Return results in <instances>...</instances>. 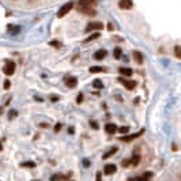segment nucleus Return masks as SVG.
<instances>
[{
	"label": "nucleus",
	"instance_id": "nucleus-1",
	"mask_svg": "<svg viewBox=\"0 0 181 181\" xmlns=\"http://www.w3.org/2000/svg\"><path fill=\"white\" fill-rule=\"evenodd\" d=\"M95 6H97V0H79L78 11L80 12L82 10H86V8H94Z\"/></svg>",
	"mask_w": 181,
	"mask_h": 181
},
{
	"label": "nucleus",
	"instance_id": "nucleus-2",
	"mask_svg": "<svg viewBox=\"0 0 181 181\" xmlns=\"http://www.w3.org/2000/svg\"><path fill=\"white\" fill-rule=\"evenodd\" d=\"M72 7H74V3H72V1H70V3H67V4H64L63 7L57 11V18H63L64 15H67L68 12L72 10Z\"/></svg>",
	"mask_w": 181,
	"mask_h": 181
},
{
	"label": "nucleus",
	"instance_id": "nucleus-3",
	"mask_svg": "<svg viewBox=\"0 0 181 181\" xmlns=\"http://www.w3.org/2000/svg\"><path fill=\"white\" fill-rule=\"evenodd\" d=\"M3 72H4V75H7V76L14 75V72H15V63L8 60L7 63H6V65L3 67Z\"/></svg>",
	"mask_w": 181,
	"mask_h": 181
},
{
	"label": "nucleus",
	"instance_id": "nucleus-4",
	"mask_svg": "<svg viewBox=\"0 0 181 181\" xmlns=\"http://www.w3.org/2000/svg\"><path fill=\"white\" fill-rule=\"evenodd\" d=\"M104 29V23L101 22H90V23L87 25L86 27V32L90 33V32H99V30H102Z\"/></svg>",
	"mask_w": 181,
	"mask_h": 181
},
{
	"label": "nucleus",
	"instance_id": "nucleus-5",
	"mask_svg": "<svg viewBox=\"0 0 181 181\" xmlns=\"http://www.w3.org/2000/svg\"><path fill=\"white\" fill-rule=\"evenodd\" d=\"M118 80L124 85V87H125L127 90H134L135 87H136V82L135 80H130V79H124V78H120Z\"/></svg>",
	"mask_w": 181,
	"mask_h": 181
},
{
	"label": "nucleus",
	"instance_id": "nucleus-6",
	"mask_svg": "<svg viewBox=\"0 0 181 181\" xmlns=\"http://www.w3.org/2000/svg\"><path fill=\"white\" fill-rule=\"evenodd\" d=\"M118 7L121 10H131L134 7V1L132 0H118Z\"/></svg>",
	"mask_w": 181,
	"mask_h": 181
},
{
	"label": "nucleus",
	"instance_id": "nucleus-7",
	"mask_svg": "<svg viewBox=\"0 0 181 181\" xmlns=\"http://www.w3.org/2000/svg\"><path fill=\"white\" fill-rule=\"evenodd\" d=\"M142 134H143V130L139 131L138 134H132V135H128V136H123L120 140H121V142H131V140H134V139H138Z\"/></svg>",
	"mask_w": 181,
	"mask_h": 181
},
{
	"label": "nucleus",
	"instance_id": "nucleus-8",
	"mask_svg": "<svg viewBox=\"0 0 181 181\" xmlns=\"http://www.w3.org/2000/svg\"><path fill=\"white\" fill-rule=\"evenodd\" d=\"M151 177H153V173H151V172H146V173L143 174V176H140V177L130 178V181H149Z\"/></svg>",
	"mask_w": 181,
	"mask_h": 181
},
{
	"label": "nucleus",
	"instance_id": "nucleus-9",
	"mask_svg": "<svg viewBox=\"0 0 181 181\" xmlns=\"http://www.w3.org/2000/svg\"><path fill=\"white\" fill-rule=\"evenodd\" d=\"M65 85L68 87L74 89V87L78 86V79L75 78V76H68V78H65Z\"/></svg>",
	"mask_w": 181,
	"mask_h": 181
},
{
	"label": "nucleus",
	"instance_id": "nucleus-10",
	"mask_svg": "<svg viewBox=\"0 0 181 181\" xmlns=\"http://www.w3.org/2000/svg\"><path fill=\"white\" fill-rule=\"evenodd\" d=\"M105 131H106V134L112 135V134H114V132H117L118 128H117L116 124H113V123H108L106 125H105Z\"/></svg>",
	"mask_w": 181,
	"mask_h": 181
},
{
	"label": "nucleus",
	"instance_id": "nucleus-11",
	"mask_svg": "<svg viewBox=\"0 0 181 181\" xmlns=\"http://www.w3.org/2000/svg\"><path fill=\"white\" fill-rule=\"evenodd\" d=\"M116 170H117L116 165H113V163H108V165H105V169H104V172H105V174L110 176V174L116 173Z\"/></svg>",
	"mask_w": 181,
	"mask_h": 181
},
{
	"label": "nucleus",
	"instance_id": "nucleus-12",
	"mask_svg": "<svg viewBox=\"0 0 181 181\" xmlns=\"http://www.w3.org/2000/svg\"><path fill=\"white\" fill-rule=\"evenodd\" d=\"M118 72H120V75L125 76V78H130L131 75L134 74V71H132L131 68H128V67H121V68H118Z\"/></svg>",
	"mask_w": 181,
	"mask_h": 181
},
{
	"label": "nucleus",
	"instance_id": "nucleus-13",
	"mask_svg": "<svg viewBox=\"0 0 181 181\" xmlns=\"http://www.w3.org/2000/svg\"><path fill=\"white\" fill-rule=\"evenodd\" d=\"M134 60L136 61V64H143V60H144V57H143V53L139 51H135L134 52Z\"/></svg>",
	"mask_w": 181,
	"mask_h": 181
},
{
	"label": "nucleus",
	"instance_id": "nucleus-14",
	"mask_svg": "<svg viewBox=\"0 0 181 181\" xmlns=\"http://www.w3.org/2000/svg\"><path fill=\"white\" fill-rule=\"evenodd\" d=\"M106 57V51L105 49H99V51H97L94 53V59L95 60H102Z\"/></svg>",
	"mask_w": 181,
	"mask_h": 181
},
{
	"label": "nucleus",
	"instance_id": "nucleus-15",
	"mask_svg": "<svg viewBox=\"0 0 181 181\" xmlns=\"http://www.w3.org/2000/svg\"><path fill=\"white\" fill-rule=\"evenodd\" d=\"M139 162H140V155L139 154H134L132 158H131V165L132 166H138Z\"/></svg>",
	"mask_w": 181,
	"mask_h": 181
},
{
	"label": "nucleus",
	"instance_id": "nucleus-16",
	"mask_svg": "<svg viewBox=\"0 0 181 181\" xmlns=\"http://www.w3.org/2000/svg\"><path fill=\"white\" fill-rule=\"evenodd\" d=\"M51 180L52 181H65L67 180V177L63 176V174H55V176H52Z\"/></svg>",
	"mask_w": 181,
	"mask_h": 181
},
{
	"label": "nucleus",
	"instance_id": "nucleus-17",
	"mask_svg": "<svg viewBox=\"0 0 181 181\" xmlns=\"http://www.w3.org/2000/svg\"><path fill=\"white\" fill-rule=\"evenodd\" d=\"M93 86H94L95 89H102L104 83H102V80H101V79H94V80H93Z\"/></svg>",
	"mask_w": 181,
	"mask_h": 181
},
{
	"label": "nucleus",
	"instance_id": "nucleus-18",
	"mask_svg": "<svg viewBox=\"0 0 181 181\" xmlns=\"http://www.w3.org/2000/svg\"><path fill=\"white\" fill-rule=\"evenodd\" d=\"M117 150H118L117 147H113V149H110L106 154H104V159H106V158H109L110 155H113V154H116V153H117Z\"/></svg>",
	"mask_w": 181,
	"mask_h": 181
},
{
	"label": "nucleus",
	"instance_id": "nucleus-19",
	"mask_svg": "<svg viewBox=\"0 0 181 181\" xmlns=\"http://www.w3.org/2000/svg\"><path fill=\"white\" fill-rule=\"evenodd\" d=\"M174 56L181 60V46L180 45H176V46H174Z\"/></svg>",
	"mask_w": 181,
	"mask_h": 181
},
{
	"label": "nucleus",
	"instance_id": "nucleus-20",
	"mask_svg": "<svg viewBox=\"0 0 181 181\" xmlns=\"http://www.w3.org/2000/svg\"><path fill=\"white\" fill-rule=\"evenodd\" d=\"M104 71H105V68H102V67H91L90 68L91 74H97V72H104Z\"/></svg>",
	"mask_w": 181,
	"mask_h": 181
},
{
	"label": "nucleus",
	"instance_id": "nucleus-21",
	"mask_svg": "<svg viewBox=\"0 0 181 181\" xmlns=\"http://www.w3.org/2000/svg\"><path fill=\"white\" fill-rule=\"evenodd\" d=\"M113 56H114V59H120L121 57V49L120 48H114Z\"/></svg>",
	"mask_w": 181,
	"mask_h": 181
},
{
	"label": "nucleus",
	"instance_id": "nucleus-22",
	"mask_svg": "<svg viewBox=\"0 0 181 181\" xmlns=\"http://www.w3.org/2000/svg\"><path fill=\"white\" fill-rule=\"evenodd\" d=\"M97 38H99V33L98 32H95L94 34H91V36L89 37V38H87L85 42H90V41H93V39H97Z\"/></svg>",
	"mask_w": 181,
	"mask_h": 181
},
{
	"label": "nucleus",
	"instance_id": "nucleus-23",
	"mask_svg": "<svg viewBox=\"0 0 181 181\" xmlns=\"http://www.w3.org/2000/svg\"><path fill=\"white\" fill-rule=\"evenodd\" d=\"M8 29H10V30H12L11 33H18L20 30L19 26H12V25H10V26H8Z\"/></svg>",
	"mask_w": 181,
	"mask_h": 181
},
{
	"label": "nucleus",
	"instance_id": "nucleus-24",
	"mask_svg": "<svg viewBox=\"0 0 181 181\" xmlns=\"http://www.w3.org/2000/svg\"><path fill=\"white\" fill-rule=\"evenodd\" d=\"M128 131H130V127H121V128H118L120 134H128Z\"/></svg>",
	"mask_w": 181,
	"mask_h": 181
},
{
	"label": "nucleus",
	"instance_id": "nucleus-25",
	"mask_svg": "<svg viewBox=\"0 0 181 181\" xmlns=\"http://www.w3.org/2000/svg\"><path fill=\"white\" fill-rule=\"evenodd\" d=\"M121 165L124 166V168H128V166L131 165V159H123V161H121Z\"/></svg>",
	"mask_w": 181,
	"mask_h": 181
},
{
	"label": "nucleus",
	"instance_id": "nucleus-26",
	"mask_svg": "<svg viewBox=\"0 0 181 181\" xmlns=\"http://www.w3.org/2000/svg\"><path fill=\"white\" fill-rule=\"evenodd\" d=\"M22 166H26V168H34V166H36V163H34V162H25V163H22Z\"/></svg>",
	"mask_w": 181,
	"mask_h": 181
},
{
	"label": "nucleus",
	"instance_id": "nucleus-27",
	"mask_svg": "<svg viewBox=\"0 0 181 181\" xmlns=\"http://www.w3.org/2000/svg\"><path fill=\"white\" fill-rule=\"evenodd\" d=\"M90 125L93 127L94 130H98V124H97V123H95V121H93V120H90Z\"/></svg>",
	"mask_w": 181,
	"mask_h": 181
},
{
	"label": "nucleus",
	"instance_id": "nucleus-28",
	"mask_svg": "<svg viewBox=\"0 0 181 181\" xmlns=\"http://www.w3.org/2000/svg\"><path fill=\"white\" fill-rule=\"evenodd\" d=\"M15 116H16V112H15V110H10V113H8V117L12 118V117H15Z\"/></svg>",
	"mask_w": 181,
	"mask_h": 181
},
{
	"label": "nucleus",
	"instance_id": "nucleus-29",
	"mask_svg": "<svg viewBox=\"0 0 181 181\" xmlns=\"http://www.w3.org/2000/svg\"><path fill=\"white\" fill-rule=\"evenodd\" d=\"M10 86H11L10 80H6V82H4V89H6V90H8V89H10Z\"/></svg>",
	"mask_w": 181,
	"mask_h": 181
},
{
	"label": "nucleus",
	"instance_id": "nucleus-30",
	"mask_svg": "<svg viewBox=\"0 0 181 181\" xmlns=\"http://www.w3.org/2000/svg\"><path fill=\"white\" fill-rule=\"evenodd\" d=\"M83 101V94H78V98H76V102L80 104Z\"/></svg>",
	"mask_w": 181,
	"mask_h": 181
},
{
	"label": "nucleus",
	"instance_id": "nucleus-31",
	"mask_svg": "<svg viewBox=\"0 0 181 181\" xmlns=\"http://www.w3.org/2000/svg\"><path fill=\"white\" fill-rule=\"evenodd\" d=\"M97 181H102V177H101V172H97Z\"/></svg>",
	"mask_w": 181,
	"mask_h": 181
},
{
	"label": "nucleus",
	"instance_id": "nucleus-32",
	"mask_svg": "<svg viewBox=\"0 0 181 181\" xmlns=\"http://www.w3.org/2000/svg\"><path fill=\"white\" fill-rule=\"evenodd\" d=\"M51 45H53V46H60L59 41H52V42H51Z\"/></svg>",
	"mask_w": 181,
	"mask_h": 181
},
{
	"label": "nucleus",
	"instance_id": "nucleus-33",
	"mask_svg": "<svg viewBox=\"0 0 181 181\" xmlns=\"http://www.w3.org/2000/svg\"><path fill=\"white\" fill-rule=\"evenodd\" d=\"M108 30H109V32H113V25L112 23H108Z\"/></svg>",
	"mask_w": 181,
	"mask_h": 181
},
{
	"label": "nucleus",
	"instance_id": "nucleus-34",
	"mask_svg": "<svg viewBox=\"0 0 181 181\" xmlns=\"http://www.w3.org/2000/svg\"><path fill=\"white\" fill-rule=\"evenodd\" d=\"M60 128H61V124H56L55 131H60Z\"/></svg>",
	"mask_w": 181,
	"mask_h": 181
},
{
	"label": "nucleus",
	"instance_id": "nucleus-35",
	"mask_svg": "<svg viewBox=\"0 0 181 181\" xmlns=\"http://www.w3.org/2000/svg\"><path fill=\"white\" fill-rule=\"evenodd\" d=\"M172 147H173V151H177V146H176V144H173Z\"/></svg>",
	"mask_w": 181,
	"mask_h": 181
},
{
	"label": "nucleus",
	"instance_id": "nucleus-36",
	"mask_svg": "<svg viewBox=\"0 0 181 181\" xmlns=\"http://www.w3.org/2000/svg\"><path fill=\"white\" fill-rule=\"evenodd\" d=\"M0 151H3V146H1V143H0Z\"/></svg>",
	"mask_w": 181,
	"mask_h": 181
}]
</instances>
